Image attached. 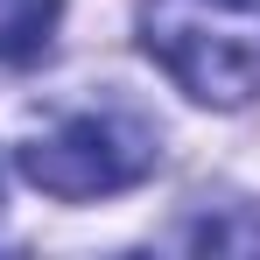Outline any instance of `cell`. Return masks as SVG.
I'll list each match as a JSON object with an SVG mask.
<instances>
[{
  "mask_svg": "<svg viewBox=\"0 0 260 260\" xmlns=\"http://www.w3.org/2000/svg\"><path fill=\"white\" fill-rule=\"evenodd\" d=\"M155 120L134 106H78L21 141V176L49 197H113L155 169Z\"/></svg>",
  "mask_w": 260,
  "mask_h": 260,
  "instance_id": "obj_2",
  "label": "cell"
},
{
  "mask_svg": "<svg viewBox=\"0 0 260 260\" xmlns=\"http://www.w3.org/2000/svg\"><path fill=\"white\" fill-rule=\"evenodd\" d=\"M141 49L197 106L260 99V0H141Z\"/></svg>",
  "mask_w": 260,
  "mask_h": 260,
  "instance_id": "obj_1",
  "label": "cell"
},
{
  "mask_svg": "<svg viewBox=\"0 0 260 260\" xmlns=\"http://www.w3.org/2000/svg\"><path fill=\"white\" fill-rule=\"evenodd\" d=\"M63 21V0H0V63H36Z\"/></svg>",
  "mask_w": 260,
  "mask_h": 260,
  "instance_id": "obj_3",
  "label": "cell"
}]
</instances>
